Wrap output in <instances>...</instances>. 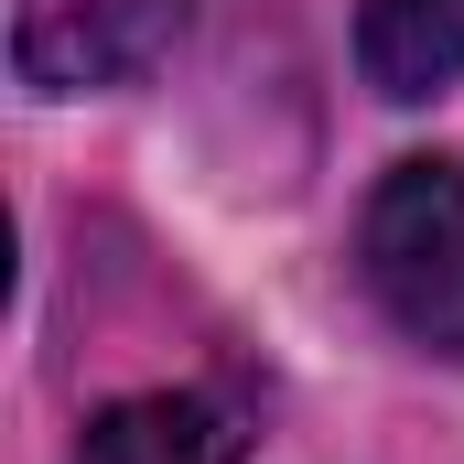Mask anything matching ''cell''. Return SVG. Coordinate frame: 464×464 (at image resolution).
Returning a JSON list of instances; mask_svg holds the SVG:
<instances>
[{
    "label": "cell",
    "mask_w": 464,
    "mask_h": 464,
    "mask_svg": "<svg viewBox=\"0 0 464 464\" xmlns=\"http://www.w3.org/2000/svg\"><path fill=\"white\" fill-rule=\"evenodd\" d=\"M356 65L378 98H432L464 76V0H356Z\"/></svg>",
    "instance_id": "3"
},
{
    "label": "cell",
    "mask_w": 464,
    "mask_h": 464,
    "mask_svg": "<svg viewBox=\"0 0 464 464\" xmlns=\"http://www.w3.org/2000/svg\"><path fill=\"white\" fill-rule=\"evenodd\" d=\"M184 0H22L11 11V65L44 98H87V87H130L173 54Z\"/></svg>",
    "instance_id": "2"
},
{
    "label": "cell",
    "mask_w": 464,
    "mask_h": 464,
    "mask_svg": "<svg viewBox=\"0 0 464 464\" xmlns=\"http://www.w3.org/2000/svg\"><path fill=\"white\" fill-rule=\"evenodd\" d=\"M76 464H237V432H227V411L162 389V400H119V411H98L87 443H76Z\"/></svg>",
    "instance_id": "4"
},
{
    "label": "cell",
    "mask_w": 464,
    "mask_h": 464,
    "mask_svg": "<svg viewBox=\"0 0 464 464\" xmlns=\"http://www.w3.org/2000/svg\"><path fill=\"white\" fill-rule=\"evenodd\" d=\"M356 270L411 346L464 356V162H389L356 217Z\"/></svg>",
    "instance_id": "1"
}]
</instances>
